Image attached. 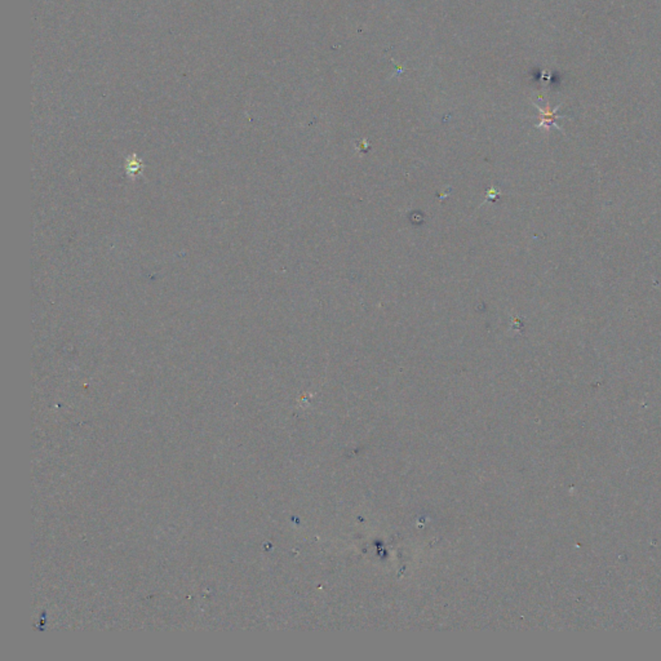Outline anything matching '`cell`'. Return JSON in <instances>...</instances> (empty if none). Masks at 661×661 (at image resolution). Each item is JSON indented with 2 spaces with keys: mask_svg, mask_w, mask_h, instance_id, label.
Here are the masks:
<instances>
[{
  "mask_svg": "<svg viewBox=\"0 0 661 661\" xmlns=\"http://www.w3.org/2000/svg\"><path fill=\"white\" fill-rule=\"evenodd\" d=\"M536 108L540 110V115H541V120H540V123L537 124L538 128H543V127H544V128H549L551 125H554V127H557L558 130H559L558 124H556V120L559 119V118H565L563 115H558V108H559V106L556 108L554 110H551L549 105H548L546 109H541L540 106H536Z\"/></svg>",
  "mask_w": 661,
  "mask_h": 661,
  "instance_id": "1",
  "label": "cell"
},
{
  "mask_svg": "<svg viewBox=\"0 0 661 661\" xmlns=\"http://www.w3.org/2000/svg\"><path fill=\"white\" fill-rule=\"evenodd\" d=\"M499 194H500V192H499L497 189H495V187H491V189L489 190V195H487V198H486V202H489V199L492 200V202H495L496 198H497V195H499Z\"/></svg>",
  "mask_w": 661,
  "mask_h": 661,
  "instance_id": "2",
  "label": "cell"
}]
</instances>
